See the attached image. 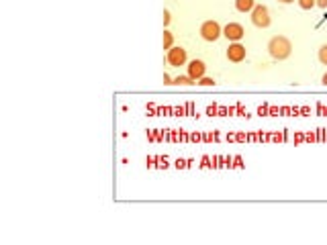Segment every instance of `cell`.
Here are the masks:
<instances>
[{
    "mask_svg": "<svg viewBox=\"0 0 327 245\" xmlns=\"http://www.w3.org/2000/svg\"><path fill=\"white\" fill-rule=\"evenodd\" d=\"M170 20H172L170 10H168V8H164V24H170Z\"/></svg>",
    "mask_w": 327,
    "mask_h": 245,
    "instance_id": "14",
    "label": "cell"
},
{
    "mask_svg": "<svg viewBox=\"0 0 327 245\" xmlns=\"http://www.w3.org/2000/svg\"><path fill=\"white\" fill-rule=\"evenodd\" d=\"M223 35H225L229 41H239V39L245 35V31H243V27H241L239 22H227L225 29H223Z\"/></svg>",
    "mask_w": 327,
    "mask_h": 245,
    "instance_id": "6",
    "label": "cell"
},
{
    "mask_svg": "<svg viewBox=\"0 0 327 245\" xmlns=\"http://www.w3.org/2000/svg\"><path fill=\"white\" fill-rule=\"evenodd\" d=\"M319 61H321L323 65H327V43L319 47Z\"/></svg>",
    "mask_w": 327,
    "mask_h": 245,
    "instance_id": "12",
    "label": "cell"
},
{
    "mask_svg": "<svg viewBox=\"0 0 327 245\" xmlns=\"http://www.w3.org/2000/svg\"><path fill=\"white\" fill-rule=\"evenodd\" d=\"M196 84H200V86H215V80L213 78H206V76H202Z\"/></svg>",
    "mask_w": 327,
    "mask_h": 245,
    "instance_id": "13",
    "label": "cell"
},
{
    "mask_svg": "<svg viewBox=\"0 0 327 245\" xmlns=\"http://www.w3.org/2000/svg\"><path fill=\"white\" fill-rule=\"evenodd\" d=\"M321 82H323V84H325V86H327V71H325V74H323V78H321Z\"/></svg>",
    "mask_w": 327,
    "mask_h": 245,
    "instance_id": "17",
    "label": "cell"
},
{
    "mask_svg": "<svg viewBox=\"0 0 327 245\" xmlns=\"http://www.w3.org/2000/svg\"><path fill=\"white\" fill-rule=\"evenodd\" d=\"M164 84H168V86H170V84H174V80H172L168 74H164Z\"/></svg>",
    "mask_w": 327,
    "mask_h": 245,
    "instance_id": "15",
    "label": "cell"
},
{
    "mask_svg": "<svg viewBox=\"0 0 327 245\" xmlns=\"http://www.w3.org/2000/svg\"><path fill=\"white\" fill-rule=\"evenodd\" d=\"M221 35H223V29L217 20H204L200 24V37L204 41H217Z\"/></svg>",
    "mask_w": 327,
    "mask_h": 245,
    "instance_id": "3",
    "label": "cell"
},
{
    "mask_svg": "<svg viewBox=\"0 0 327 245\" xmlns=\"http://www.w3.org/2000/svg\"><path fill=\"white\" fill-rule=\"evenodd\" d=\"M174 84H178V86H192V84H196V80H192L190 76H178V78H174Z\"/></svg>",
    "mask_w": 327,
    "mask_h": 245,
    "instance_id": "10",
    "label": "cell"
},
{
    "mask_svg": "<svg viewBox=\"0 0 327 245\" xmlns=\"http://www.w3.org/2000/svg\"><path fill=\"white\" fill-rule=\"evenodd\" d=\"M251 22H253L255 27H260V29L270 27L272 16H270L268 6H264V4H255V6H253V10H251Z\"/></svg>",
    "mask_w": 327,
    "mask_h": 245,
    "instance_id": "2",
    "label": "cell"
},
{
    "mask_svg": "<svg viewBox=\"0 0 327 245\" xmlns=\"http://www.w3.org/2000/svg\"><path fill=\"white\" fill-rule=\"evenodd\" d=\"M245 55H247V49H245L239 41H233V43L227 47V59H229V61H233V63L243 61V59H245Z\"/></svg>",
    "mask_w": 327,
    "mask_h": 245,
    "instance_id": "5",
    "label": "cell"
},
{
    "mask_svg": "<svg viewBox=\"0 0 327 245\" xmlns=\"http://www.w3.org/2000/svg\"><path fill=\"white\" fill-rule=\"evenodd\" d=\"M255 6V0H235V8L239 12H251Z\"/></svg>",
    "mask_w": 327,
    "mask_h": 245,
    "instance_id": "8",
    "label": "cell"
},
{
    "mask_svg": "<svg viewBox=\"0 0 327 245\" xmlns=\"http://www.w3.org/2000/svg\"><path fill=\"white\" fill-rule=\"evenodd\" d=\"M296 2H298V6L302 10H311L313 6H317V0H296Z\"/></svg>",
    "mask_w": 327,
    "mask_h": 245,
    "instance_id": "11",
    "label": "cell"
},
{
    "mask_svg": "<svg viewBox=\"0 0 327 245\" xmlns=\"http://www.w3.org/2000/svg\"><path fill=\"white\" fill-rule=\"evenodd\" d=\"M278 2H282V4H290V2H294V0H278Z\"/></svg>",
    "mask_w": 327,
    "mask_h": 245,
    "instance_id": "18",
    "label": "cell"
},
{
    "mask_svg": "<svg viewBox=\"0 0 327 245\" xmlns=\"http://www.w3.org/2000/svg\"><path fill=\"white\" fill-rule=\"evenodd\" d=\"M166 59H168V63H170L172 67H180V65H184V63H186L188 55H186V49H184V47H180V45H174L172 49H168V55H166Z\"/></svg>",
    "mask_w": 327,
    "mask_h": 245,
    "instance_id": "4",
    "label": "cell"
},
{
    "mask_svg": "<svg viewBox=\"0 0 327 245\" xmlns=\"http://www.w3.org/2000/svg\"><path fill=\"white\" fill-rule=\"evenodd\" d=\"M161 43H164V49H172L174 47V33L172 31H164V37H161Z\"/></svg>",
    "mask_w": 327,
    "mask_h": 245,
    "instance_id": "9",
    "label": "cell"
},
{
    "mask_svg": "<svg viewBox=\"0 0 327 245\" xmlns=\"http://www.w3.org/2000/svg\"><path fill=\"white\" fill-rule=\"evenodd\" d=\"M268 51H270V55H272L274 59H286V57H290V53H292V43H290L288 37L276 35V37H272V39L268 41Z\"/></svg>",
    "mask_w": 327,
    "mask_h": 245,
    "instance_id": "1",
    "label": "cell"
},
{
    "mask_svg": "<svg viewBox=\"0 0 327 245\" xmlns=\"http://www.w3.org/2000/svg\"><path fill=\"white\" fill-rule=\"evenodd\" d=\"M317 6H321V8H327V0H317Z\"/></svg>",
    "mask_w": 327,
    "mask_h": 245,
    "instance_id": "16",
    "label": "cell"
},
{
    "mask_svg": "<svg viewBox=\"0 0 327 245\" xmlns=\"http://www.w3.org/2000/svg\"><path fill=\"white\" fill-rule=\"evenodd\" d=\"M204 71H206V65H204L202 59H192V61L188 63V76H190L192 80L198 82V80L204 76Z\"/></svg>",
    "mask_w": 327,
    "mask_h": 245,
    "instance_id": "7",
    "label": "cell"
}]
</instances>
